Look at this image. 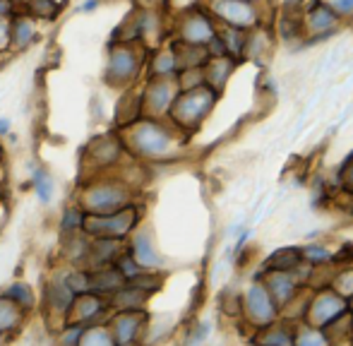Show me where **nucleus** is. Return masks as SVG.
<instances>
[{
    "mask_svg": "<svg viewBox=\"0 0 353 346\" xmlns=\"http://www.w3.org/2000/svg\"><path fill=\"white\" fill-rule=\"evenodd\" d=\"M132 224H135V210H130V207L121 212H111V214H97L84 219V229H89V234L113 236V238L125 236Z\"/></svg>",
    "mask_w": 353,
    "mask_h": 346,
    "instance_id": "f257e3e1",
    "label": "nucleus"
},
{
    "mask_svg": "<svg viewBox=\"0 0 353 346\" xmlns=\"http://www.w3.org/2000/svg\"><path fill=\"white\" fill-rule=\"evenodd\" d=\"M212 96L214 94L210 89H195V92L185 94L181 101L176 103V118L185 125H195L212 106Z\"/></svg>",
    "mask_w": 353,
    "mask_h": 346,
    "instance_id": "f03ea898",
    "label": "nucleus"
},
{
    "mask_svg": "<svg viewBox=\"0 0 353 346\" xmlns=\"http://www.w3.org/2000/svg\"><path fill=\"white\" fill-rule=\"evenodd\" d=\"M214 12L236 27H245L255 19V12L245 0H214Z\"/></svg>",
    "mask_w": 353,
    "mask_h": 346,
    "instance_id": "7ed1b4c3",
    "label": "nucleus"
},
{
    "mask_svg": "<svg viewBox=\"0 0 353 346\" xmlns=\"http://www.w3.org/2000/svg\"><path fill=\"white\" fill-rule=\"evenodd\" d=\"M123 202H125V195L118 187H99V190L87 195V207L94 214H111Z\"/></svg>",
    "mask_w": 353,
    "mask_h": 346,
    "instance_id": "20e7f679",
    "label": "nucleus"
},
{
    "mask_svg": "<svg viewBox=\"0 0 353 346\" xmlns=\"http://www.w3.org/2000/svg\"><path fill=\"white\" fill-rule=\"evenodd\" d=\"M135 145L142 154L157 156L168 147V135L163 130H159L157 125H142L135 135Z\"/></svg>",
    "mask_w": 353,
    "mask_h": 346,
    "instance_id": "39448f33",
    "label": "nucleus"
},
{
    "mask_svg": "<svg viewBox=\"0 0 353 346\" xmlns=\"http://www.w3.org/2000/svg\"><path fill=\"white\" fill-rule=\"evenodd\" d=\"M248 308H250V318L260 325H267L276 313L274 303L270 301V294L262 286H252L250 289V294H248Z\"/></svg>",
    "mask_w": 353,
    "mask_h": 346,
    "instance_id": "423d86ee",
    "label": "nucleus"
},
{
    "mask_svg": "<svg viewBox=\"0 0 353 346\" xmlns=\"http://www.w3.org/2000/svg\"><path fill=\"white\" fill-rule=\"evenodd\" d=\"M344 313V301L336 298L332 294H325L312 303V310H310V318L320 325H327L332 320H336L339 315Z\"/></svg>",
    "mask_w": 353,
    "mask_h": 346,
    "instance_id": "0eeeda50",
    "label": "nucleus"
},
{
    "mask_svg": "<svg viewBox=\"0 0 353 346\" xmlns=\"http://www.w3.org/2000/svg\"><path fill=\"white\" fill-rule=\"evenodd\" d=\"M135 70H137L135 53L128 51V48H121V51H116L111 58V65H108V80H113V82L128 80V77L135 75Z\"/></svg>",
    "mask_w": 353,
    "mask_h": 346,
    "instance_id": "6e6552de",
    "label": "nucleus"
},
{
    "mask_svg": "<svg viewBox=\"0 0 353 346\" xmlns=\"http://www.w3.org/2000/svg\"><path fill=\"white\" fill-rule=\"evenodd\" d=\"M183 37H185V41H190V43L212 41L214 39L212 24L207 22L205 17H192V19H188L185 29H183Z\"/></svg>",
    "mask_w": 353,
    "mask_h": 346,
    "instance_id": "1a4fd4ad",
    "label": "nucleus"
},
{
    "mask_svg": "<svg viewBox=\"0 0 353 346\" xmlns=\"http://www.w3.org/2000/svg\"><path fill=\"white\" fill-rule=\"evenodd\" d=\"M123 274H116L111 269H101L97 274L89 276V291H113L121 289Z\"/></svg>",
    "mask_w": 353,
    "mask_h": 346,
    "instance_id": "9d476101",
    "label": "nucleus"
},
{
    "mask_svg": "<svg viewBox=\"0 0 353 346\" xmlns=\"http://www.w3.org/2000/svg\"><path fill=\"white\" fill-rule=\"evenodd\" d=\"M137 327H140V320H137V315H121V318L116 320V339L118 342H130L132 334L137 332Z\"/></svg>",
    "mask_w": 353,
    "mask_h": 346,
    "instance_id": "9b49d317",
    "label": "nucleus"
},
{
    "mask_svg": "<svg viewBox=\"0 0 353 346\" xmlns=\"http://www.w3.org/2000/svg\"><path fill=\"white\" fill-rule=\"evenodd\" d=\"M17 308H19V303H14L12 298L0 301V329H12L14 325L19 323Z\"/></svg>",
    "mask_w": 353,
    "mask_h": 346,
    "instance_id": "f8f14e48",
    "label": "nucleus"
},
{
    "mask_svg": "<svg viewBox=\"0 0 353 346\" xmlns=\"http://www.w3.org/2000/svg\"><path fill=\"white\" fill-rule=\"evenodd\" d=\"M135 260L140 262V265H159V258L154 255L152 245H149V238L147 236H137L135 241Z\"/></svg>",
    "mask_w": 353,
    "mask_h": 346,
    "instance_id": "ddd939ff",
    "label": "nucleus"
},
{
    "mask_svg": "<svg viewBox=\"0 0 353 346\" xmlns=\"http://www.w3.org/2000/svg\"><path fill=\"white\" fill-rule=\"evenodd\" d=\"M34 187H37V195L41 202L51 200V192H53V181L46 171H37L34 173Z\"/></svg>",
    "mask_w": 353,
    "mask_h": 346,
    "instance_id": "4468645a",
    "label": "nucleus"
},
{
    "mask_svg": "<svg viewBox=\"0 0 353 346\" xmlns=\"http://www.w3.org/2000/svg\"><path fill=\"white\" fill-rule=\"evenodd\" d=\"M12 39H14V43L17 46H27L29 41L34 39V27H32V22L29 19H17L14 22V32H12Z\"/></svg>",
    "mask_w": 353,
    "mask_h": 346,
    "instance_id": "2eb2a0df",
    "label": "nucleus"
},
{
    "mask_svg": "<svg viewBox=\"0 0 353 346\" xmlns=\"http://www.w3.org/2000/svg\"><path fill=\"white\" fill-rule=\"evenodd\" d=\"M296 262H298V253H293V250H281V253H276L274 258L270 260V267H274V269H293L296 267Z\"/></svg>",
    "mask_w": 353,
    "mask_h": 346,
    "instance_id": "dca6fc26",
    "label": "nucleus"
},
{
    "mask_svg": "<svg viewBox=\"0 0 353 346\" xmlns=\"http://www.w3.org/2000/svg\"><path fill=\"white\" fill-rule=\"evenodd\" d=\"M8 298H12L14 303H19L22 308H27V305H32V291L27 289V286H22V284H17V286H10V291H8Z\"/></svg>",
    "mask_w": 353,
    "mask_h": 346,
    "instance_id": "f3484780",
    "label": "nucleus"
},
{
    "mask_svg": "<svg viewBox=\"0 0 353 346\" xmlns=\"http://www.w3.org/2000/svg\"><path fill=\"white\" fill-rule=\"evenodd\" d=\"M272 291L279 301H286L293 294V281H288L286 276H274L272 279Z\"/></svg>",
    "mask_w": 353,
    "mask_h": 346,
    "instance_id": "a211bd4d",
    "label": "nucleus"
},
{
    "mask_svg": "<svg viewBox=\"0 0 353 346\" xmlns=\"http://www.w3.org/2000/svg\"><path fill=\"white\" fill-rule=\"evenodd\" d=\"M332 22H334V17H332V12L327 8H317L315 12L310 14V24L315 29H327V27H332Z\"/></svg>",
    "mask_w": 353,
    "mask_h": 346,
    "instance_id": "6ab92c4d",
    "label": "nucleus"
},
{
    "mask_svg": "<svg viewBox=\"0 0 353 346\" xmlns=\"http://www.w3.org/2000/svg\"><path fill=\"white\" fill-rule=\"evenodd\" d=\"M79 226H84V216L79 214L77 210H68L65 216H63L61 229L63 231H74V229H79Z\"/></svg>",
    "mask_w": 353,
    "mask_h": 346,
    "instance_id": "aec40b11",
    "label": "nucleus"
},
{
    "mask_svg": "<svg viewBox=\"0 0 353 346\" xmlns=\"http://www.w3.org/2000/svg\"><path fill=\"white\" fill-rule=\"evenodd\" d=\"M68 286L74 291V294H82V291H89V274H70L68 276V281H65Z\"/></svg>",
    "mask_w": 353,
    "mask_h": 346,
    "instance_id": "412c9836",
    "label": "nucleus"
},
{
    "mask_svg": "<svg viewBox=\"0 0 353 346\" xmlns=\"http://www.w3.org/2000/svg\"><path fill=\"white\" fill-rule=\"evenodd\" d=\"M32 10L39 17H48V14H53V0H34Z\"/></svg>",
    "mask_w": 353,
    "mask_h": 346,
    "instance_id": "4be33fe9",
    "label": "nucleus"
},
{
    "mask_svg": "<svg viewBox=\"0 0 353 346\" xmlns=\"http://www.w3.org/2000/svg\"><path fill=\"white\" fill-rule=\"evenodd\" d=\"M121 274L123 276H137L140 274V267H137L135 260H121Z\"/></svg>",
    "mask_w": 353,
    "mask_h": 346,
    "instance_id": "5701e85b",
    "label": "nucleus"
},
{
    "mask_svg": "<svg viewBox=\"0 0 353 346\" xmlns=\"http://www.w3.org/2000/svg\"><path fill=\"white\" fill-rule=\"evenodd\" d=\"M307 258L310 260H327V253H322V248H310L307 250Z\"/></svg>",
    "mask_w": 353,
    "mask_h": 346,
    "instance_id": "b1692460",
    "label": "nucleus"
},
{
    "mask_svg": "<svg viewBox=\"0 0 353 346\" xmlns=\"http://www.w3.org/2000/svg\"><path fill=\"white\" fill-rule=\"evenodd\" d=\"M336 10H341V12H351L353 0H339V3H336Z\"/></svg>",
    "mask_w": 353,
    "mask_h": 346,
    "instance_id": "393cba45",
    "label": "nucleus"
},
{
    "mask_svg": "<svg viewBox=\"0 0 353 346\" xmlns=\"http://www.w3.org/2000/svg\"><path fill=\"white\" fill-rule=\"evenodd\" d=\"M10 12V3L8 0H0V17H3V14H8Z\"/></svg>",
    "mask_w": 353,
    "mask_h": 346,
    "instance_id": "a878e982",
    "label": "nucleus"
},
{
    "mask_svg": "<svg viewBox=\"0 0 353 346\" xmlns=\"http://www.w3.org/2000/svg\"><path fill=\"white\" fill-rule=\"evenodd\" d=\"M346 183H349V187H353V164H351L349 173H346Z\"/></svg>",
    "mask_w": 353,
    "mask_h": 346,
    "instance_id": "bb28decb",
    "label": "nucleus"
},
{
    "mask_svg": "<svg viewBox=\"0 0 353 346\" xmlns=\"http://www.w3.org/2000/svg\"><path fill=\"white\" fill-rule=\"evenodd\" d=\"M8 130V121H0V132H5Z\"/></svg>",
    "mask_w": 353,
    "mask_h": 346,
    "instance_id": "cd10ccee",
    "label": "nucleus"
}]
</instances>
